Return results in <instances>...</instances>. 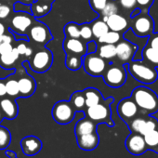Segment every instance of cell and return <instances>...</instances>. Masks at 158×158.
Returning <instances> with one entry per match:
<instances>
[{"label":"cell","instance_id":"d4e9b609","mask_svg":"<svg viewBox=\"0 0 158 158\" xmlns=\"http://www.w3.org/2000/svg\"><path fill=\"white\" fill-rule=\"evenodd\" d=\"M90 27H91L92 35L96 38H100L109 31V27L106 24V23L103 20H100V19L93 21L91 23Z\"/></svg>","mask_w":158,"mask_h":158},{"label":"cell","instance_id":"30bf717a","mask_svg":"<svg viewBox=\"0 0 158 158\" xmlns=\"http://www.w3.org/2000/svg\"><path fill=\"white\" fill-rule=\"evenodd\" d=\"M125 145L128 152L133 155H141L146 151H148L144 137L139 133L131 132L127 136Z\"/></svg>","mask_w":158,"mask_h":158},{"label":"cell","instance_id":"d590c367","mask_svg":"<svg viewBox=\"0 0 158 158\" xmlns=\"http://www.w3.org/2000/svg\"><path fill=\"white\" fill-rule=\"evenodd\" d=\"M93 36L91 27L89 23H84L80 26V37L84 40H89Z\"/></svg>","mask_w":158,"mask_h":158},{"label":"cell","instance_id":"4fadbf2b","mask_svg":"<svg viewBox=\"0 0 158 158\" xmlns=\"http://www.w3.org/2000/svg\"><path fill=\"white\" fill-rule=\"evenodd\" d=\"M21 146L25 155L34 156L41 151L42 141L35 136H27L21 140Z\"/></svg>","mask_w":158,"mask_h":158},{"label":"cell","instance_id":"cb8c5ba5","mask_svg":"<svg viewBox=\"0 0 158 158\" xmlns=\"http://www.w3.org/2000/svg\"><path fill=\"white\" fill-rule=\"evenodd\" d=\"M145 143L148 150H152L155 152L158 151V127L143 135Z\"/></svg>","mask_w":158,"mask_h":158},{"label":"cell","instance_id":"db71d44e","mask_svg":"<svg viewBox=\"0 0 158 158\" xmlns=\"http://www.w3.org/2000/svg\"><path fill=\"white\" fill-rule=\"evenodd\" d=\"M13 158H17V156H16V157H13Z\"/></svg>","mask_w":158,"mask_h":158},{"label":"cell","instance_id":"7bdbcfd3","mask_svg":"<svg viewBox=\"0 0 158 158\" xmlns=\"http://www.w3.org/2000/svg\"><path fill=\"white\" fill-rule=\"evenodd\" d=\"M12 42H13V36L11 35L4 34L2 35H0V45L3 43H12Z\"/></svg>","mask_w":158,"mask_h":158},{"label":"cell","instance_id":"f6af8a7d","mask_svg":"<svg viewBox=\"0 0 158 158\" xmlns=\"http://www.w3.org/2000/svg\"><path fill=\"white\" fill-rule=\"evenodd\" d=\"M97 50V46L96 43L91 41L89 43H88L87 45V53H94Z\"/></svg>","mask_w":158,"mask_h":158},{"label":"cell","instance_id":"ffe728a7","mask_svg":"<svg viewBox=\"0 0 158 158\" xmlns=\"http://www.w3.org/2000/svg\"><path fill=\"white\" fill-rule=\"evenodd\" d=\"M96 127H97V124L95 122H93L92 120H90L89 118L80 119L75 125L74 133H75L76 137L85 135V134H89V133L96 131Z\"/></svg>","mask_w":158,"mask_h":158},{"label":"cell","instance_id":"7dc6e473","mask_svg":"<svg viewBox=\"0 0 158 158\" xmlns=\"http://www.w3.org/2000/svg\"><path fill=\"white\" fill-rule=\"evenodd\" d=\"M140 12H141V10H140L139 9H134V10H133V12L130 14V18H131V19L134 18L135 16H137V15L139 14Z\"/></svg>","mask_w":158,"mask_h":158},{"label":"cell","instance_id":"681fc988","mask_svg":"<svg viewBox=\"0 0 158 158\" xmlns=\"http://www.w3.org/2000/svg\"><path fill=\"white\" fill-rule=\"evenodd\" d=\"M6 154H7L8 156H10V158L16 157V153H15L14 152H12V151H7V152H6Z\"/></svg>","mask_w":158,"mask_h":158},{"label":"cell","instance_id":"8992f818","mask_svg":"<svg viewBox=\"0 0 158 158\" xmlns=\"http://www.w3.org/2000/svg\"><path fill=\"white\" fill-rule=\"evenodd\" d=\"M53 62V55L50 50L42 48L35 52L29 60L30 66L33 71L36 73H44L48 71Z\"/></svg>","mask_w":158,"mask_h":158},{"label":"cell","instance_id":"f546056e","mask_svg":"<svg viewBox=\"0 0 158 158\" xmlns=\"http://www.w3.org/2000/svg\"><path fill=\"white\" fill-rule=\"evenodd\" d=\"M50 10V5L48 4H42L38 1H35L31 7V12L35 17H43L44 15L48 14Z\"/></svg>","mask_w":158,"mask_h":158},{"label":"cell","instance_id":"277c9868","mask_svg":"<svg viewBox=\"0 0 158 158\" xmlns=\"http://www.w3.org/2000/svg\"><path fill=\"white\" fill-rule=\"evenodd\" d=\"M131 30L136 36L145 37L153 33L154 23L148 12H140L134 18H132Z\"/></svg>","mask_w":158,"mask_h":158},{"label":"cell","instance_id":"1f68e13d","mask_svg":"<svg viewBox=\"0 0 158 158\" xmlns=\"http://www.w3.org/2000/svg\"><path fill=\"white\" fill-rule=\"evenodd\" d=\"M64 32L69 38H79L80 37V26L74 23H70L65 25Z\"/></svg>","mask_w":158,"mask_h":158},{"label":"cell","instance_id":"484cf974","mask_svg":"<svg viewBox=\"0 0 158 158\" xmlns=\"http://www.w3.org/2000/svg\"><path fill=\"white\" fill-rule=\"evenodd\" d=\"M98 55L103 60H112L116 57V49L115 45L111 44H102V46L97 48Z\"/></svg>","mask_w":158,"mask_h":158},{"label":"cell","instance_id":"f907efd6","mask_svg":"<svg viewBox=\"0 0 158 158\" xmlns=\"http://www.w3.org/2000/svg\"><path fill=\"white\" fill-rule=\"evenodd\" d=\"M3 117H4V116H3V114H1V112H0V122H1V121H2Z\"/></svg>","mask_w":158,"mask_h":158},{"label":"cell","instance_id":"d6a6232c","mask_svg":"<svg viewBox=\"0 0 158 158\" xmlns=\"http://www.w3.org/2000/svg\"><path fill=\"white\" fill-rule=\"evenodd\" d=\"M6 91L7 94L10 97L16 98L20 95L19 92V86H18V80L16 79H10L6 83Z\"/></svg>","mask_w":158,"mask_h":158},{"label":"cell","instance_id":"8d00e7d4","mask_svg":"<svg viewBox=\"0 0 158 158\" xmlns=\"http://www.w3.org/2000/svg\"><path fill=\"white\" fill-rule=\"evenodd\" d=\"M109 0H89V5L91 9L97 12H101Z\"/></svg>","mask_w":158,"mask_h":158},{"label":"cell","instance_id":"11a10c76","mask_svg":"<svg viewBox=\"0 0 158 158\" xmlns=\"http://www.w3.org/2000/svg\"><path fill=\"white\" fill-rule=\"evenodd\" d=\"M8 1H10V0H8Z\"/></svg>","mask_w":158,"mask_h":158},{"label":"cell","instance_id":"4dcf8cb0","mask_svg":"<svg viewBox=\"0 0 158 158\" xmlns=\"http://www.w3.org/2000/svg\"><path fill=\"white\" fill-rule=\"evenodd\" d=\"M11 142V134L10 130L0 126V150L6 149Z\"/></svg>","mask_w":158,"mask_h":158},{"label":"cell","instance_id":"bcb514c9","mask_svg":"<svg viewBox=\"0 0 158 158\" xmlns=\"http://www.w3.org/2000/svg\"><path fill=\"white\" fill-rule=\"evenodd\" d=\"M7 94L6 91V84L3 82H0V97H4Z\"/></svg>","mask_w":158,"mask_h":158},{"label":"cell","instance_id":"ee69618b","mask_svg":"<svg viewBox=\"0 0 158 158\" xmlns=\"http://www.w3.org/2000/svg\"><path fill=\"white\" fill-rule=\"evenodd\" d=\"M16 48H17V50H18V52H19L20 55H25V53H26V51H27V49H28L29 48L26 46L25 43H20V44L17 46Z\"/></svg>","mask_w":158,"mask_h":158},{"label":"cell","instance_id":"e575fe53","mask_svg":"<svg viewBox=\"0 0 158 158\" xmlns=\"http://www.w3.org/2000/svg\"><path fill=\"white\" fill-rule=\"evenodd\" d=\"M118 12V6L114 1H108V3L105 5L103 10L101 11V14L102 17H108L113 14H115Z\"/></svg>","mask_w":158,"mask_h":158},{"label":"cell","instance_id":"44dd1931","mask_svg":"<svg viewBox=\"0 0 158 158\" xmlns=\"http://www.w3.org/2000/svg\"><path fill=\"white\" fill-rule=\"evenodd\" d=\"M83 93H84L85 103L87 108L94 106L103 101L102 93L96 89H92V88L87 89L83 91Z\"/></svg>","mask_w":158,"mask_h":158},{"label":"cell","instance_id":"f35d334b","mask_svg":"<svg viewBox=\"0 0 158 158\" xmlns=\"http://www.w3.org/2000/svg\"><path fill=\"white\" fill-rule=\"evenodd\" d=\"M147 45L158 51V33H152L151 35H149Z\"/></svg>","mask_w":158,"mask_h":158},{"label":"cell","instance_id":"8fae6325","mask_svg":"<svg viewBox=\"0 0 158 158\" xmlns=\"http://www.w3.org/2000/svg\"><path fill=\"white\" fill-rule=\"evenodd\" d=\"M116 57L124 63H128L133 60V58L138 50V46L128 40H120L116 46Z\"/></svg>","mask_w":158,"mask_h":158},{"label":"cell","instance_id":"7402d4cb","mask_svg":"<svg viewBox=\"0 0 158 158\" xmlns=\"http://www.w3.org/2000/svg\"><path fill=\"white\" fill-rule=\"evenodd\" d=\"M141 56L143 60H146L153 67H158V51L146 45L141 51Z\"/></svg>","mask_w":158,"mask_h":158},{"label":"cell","instance_id":"c3c4849f","mask_svg":"<svg viewBox=\"0 0 158 158\" xmlns=\"http://www.w3.org/2000/svg\"><path fill=\"white\" fill-rule=\"evenodd\" d=\"M6 33V26L4 25V23H0V35H2Z\"/></svg>","mask_w":158,"mask_h":158},{"label":"cell","instance_id":"6da1fadb","mask_svg":"<svg viewBox=\"0 0 158 158\" xmlns=\"http://www.w3.org/2000/svg\"><path fill=\"white\" fill-rule=\"evenodd\" d=\"M131 98L140 114L150 115L158 112V96L149 88L143 86L136 88L131 93Z\"/></svg>","mask_w":158,"mask_h":158},{"label":"cell","instance_id":"f1b7e54d","mask_svg":"<svg viewBox=\"0 0 158 158\" xmlns=\"http://www.w3.org/2000/svg\"><path fill=\"white\" fill-rule=\"evenodd\" d=\"M120 40H121L120 33L111 31V30H109L106 34H104L102 36L98 38L99 43H101V44H111V45H115Z\"/></svg>","mask_w":158,"mask_h":158},{"label":"cell","instance_id":"ab89813d","mask_svg":"<svg viewBox=\"0 0 158 158\" xmlns=\"http://www.w3.org/2000/svg\"><path fill=\"white\" fill-rule=\"evenodd\" d=\"M119 3L123 9L134 10L137 6L136 0H119Z\"/></svg>","mask_w":158,"mask_h":158},{"label":"cell","instance_id":"603a6c76","mask_svg":"<svg viewBox=\"0 0 158 158\" xmlns=\"http://www.w3.org/2000/svg\"><path fill=\"white\" fill-rule=\"evenodd\" d=\"M20 54L17 50L16 48H13V49L6 54L0 55V64H1L2 67H4L5 69H9L10 66H12L16 60L19 59Z\"/></svg>","mask_w":158,"mask_h":158},{"label":"cell","instance_id":"83f0119b","mask_svg":"<svg viewBox=\"0 0 158 158\" xmlns=\"http://www.w3.org/2000/svg\"><path fill=\"white\" fill-rule=\"evenodd\" d=\"M65 64H66V67L72 71H76L78 69H80L82 66L81 56L76 55V54H72V53H67L66 59H65Z\"/></svg>","mask_w":158,"mask_h":158},{"label":"cell","instance_id":"9c48e42d","mask_svg":"<svg viewBox=\"0 0 158 158\" xmlns=\"http://www.w3.org/2000/svg\"><path fill=\"white\" fill-rule=\"evenodd\" d=\"M117 113L120 118L127 124H128L133 118H135L139 114H140L139 109L138 108L137 104L131 97L125 98L119 102L117 105Z\"/></svg>","mask_w":158,"mask_h":158},{"label":"cell","instance_id":"9f6ffc18","mask_svg":"<svg viewBox=\"0 0 158 158\" xmlns=\"http://www.w3.org/2000/svg\"><path fill=\"white\" fill-rule=\"evenodd\" d=\"M157 153H158V151H157Z\"/></svg>","mask_w":158,"mask_h":158},{"label":"cell","instance_id":"7a4b0ae2","mask_svg":"<svg viewBox=\"0 0 158 158\" xmlns=\"http://www.w3.org/2000/svg\"><path fill=\"white\" fill-rule=\"evenodd\" d=\"M126 65L131 75L142 84L150 85L157 80L158 73L152 65L145 64L141 60H131Z\"/></svg>","mask_w":158,"mask_h":158},{"label":"cell","instance_id":"52a82bcc","mask_svg":"<svg viewBox=\"0 0 158 158\" xmlns=\"http://www.w3.org/2000/svg\"><path fill=\"white\" fill-rule=\"evenodd\" d=\"M103 80L111 88H120L127 80V72L123 66L111 65L102 73Z\"/></svg>","mask_w":158,"mask_h":158},{"label":"cell","instance_id":"5bb4252c","mask_svg":"<svg viewBox=\"0 0 158 158\" xmlns=\"http://www.w3.org/2000/svg\"><path fill=\"white\" fill-rule=\"evenodd\" d=\"M11 27L19 34L25 33L29 27L33 24V20L30 17V13L18 12L11 19Z\"/></svg>","mask_w":158,"mask_h":158},{"label":"cell","instance_id":"7c38bea8","mask_svg":"<svg viewBox=\"0 0 158 158\" xmlns=\"http://www.w3.org/2000/svg\"><path fill=\"white\" fill-rule=\"evenodd\" d=\"M29 33H30L31 39L34 42H35L37 44H41V45L47 44L52 38L48 28L41 23H35L31 27Z\"/></svg>","mask_w":158,"mask_h":158},{"label":"cell","instance_id":"60d3db41","mask_svg":"<svg viewBox=\"0 0 158 158\" xmlns=\"http://www.w3.org/2000/svg\"><path fill=\"white\" fill-rule=\"evenodd\" d=\"M10 14V8L6 4H0V20L6 19Z\"/></svg>","mask_w":158,"mask_h":158},{"label":"cell","instance_id":"816d5d0a","mask_svg":"<svg viewBox=\"0 0 158 158\" xmlns=\"http://www.w3.org/2000/svg\"><path fill=\"white\" fill-rule=\"evenodd\" d=\"M23 1L26 4V3H30V2L32 1V0H23Z\"/></svg>","mask_w":158,"mask_h":158},{"label":"cell","instance_id":"e0dca14e","mask_svg":"<svg viewBox=\"0 0 158 158\" xmlns=\"http://www.w3.org/2000/svg\"><path fill=\"white\" fill-rule=\"evenodd\" d=\"M63 48L67 53L82 56L87 53V46L79 38H66Z\"/></svg>","mask_w":158,"mask_h":158},{"label":"cell","instance_id":"3957f363","mask_svg":"<svg viewBox=\"0 0 158 158\" xmlns=\"http://www.w3.org/2000/svg\"><path fill=\"white\" fill-rule=\"evenodd\" d=\"M114 102L113 98H109L104 102H100L94 106L87 108V116L96 124L105 123L109 127H114V122L111 118L110 104Z\"/></svg>","mask_w":158,"mask_h":158},{"label":"cell","instance_id":"836d02e7","mask_svg":"<svg viewBox=\"0 0 158 158\" xmlns=\"http://www.w3.org/2000/svg\"><path fill=\"white\" fill-rule=\"evenodd\" d=\"M157 127H158V120L156 118L152 117V116L148 115L146 117L145 123H144V125L142 127V129H141L139 134L145 135L146 133H148V132H150V131H152V130H153V129H155Z\"/></svg>","mask_w":158,"mask_h":158},{"label":"cell","instance_id":"b9f144b4","mask_svg":"<svg viewBox=\"0 0 158 158\" xmlns=\"http://www.w3.org/2000/svg\"><path fill=\"white\" fill-rule=\"evenodd\" d=\"M13 46L12 43H3L0 45V55H3L6 53L10 52L13 49Z\"/></svg>","mask_w":158,"mask_h":158},{"label":"cell","instance_id":"ba28073f","mask_svg":"<svg viewBox=\"0 0 158 158\" xmlns=\"http://www.w3.org/2000/svg\"><path fill=\"white\" fill-rule=\"evenodd\" d=\"M87 73L91 76H101L106 70V62L98 54L87 53L82 61Z\"/></svg>","mask_w":158,"mask_h":158},{"label":"cell","instance_id":"d6986e66","mask_svg":"<svg viewBox=\"0 0 158 158\" xmlns=\"http://www.w3.org/2000/svg\"><path fill=\"white\" fill-rule=\"evenodd\" d=\"M0 108H1L3 116L10 120L16 118L18 115V105L13 100L10 98H5L1 100Z\"/></svg>","mask_w":158,"mask_h":158},{"label":"cell","instance_id":"2e32d148","mask_svg":"<svg viewBox=\"0 0 158 158\" xmlns=\"http://www.w3.org/2000/svg\"><path fill=\"white\" fill-rule=\"evenodd\" d=\"M102 20L108 25L109 30L118 32V33L124 32L127 28V25H128L127 20L124 16L118 13L113 14L108 17H102Z\"/></svg>","mask_w":158,"mask_h":158},{"label":"cell","instance_id":"f5cc1de1","mask_svg":"<svg viewBox=\"0 0 158 158\" xmlns=\"http://www.w3.org/2000/svg\"><path fill=\"white\" fill-rule=\"evenodd\" d=\"M45 1H53V0H45Z\"/></svg>","mask_w":158,"mask_h":158},{"label":"cell","instance_id":"74e56055","mask_svg":"<svg viewBox=\"0 0 158 158\" xmlns=\"http://www.w3.org/2000/svg\"><path fill=\"white\" fill-rule=\"evenodd\" d=\"M154 0H136L137 6L142 12H148L151 6L153 4Z\"/></svg>","mask_w":158,"mask_h":158},{"label":"cell","instance_id":"4316f807","mask_svg":"<svg viewBox=\"0 0 158 158\" xmlns=\"http://www.w3.org/2000/svg\"><path fill=\"white\" fill-rule=\"evenodd\" d=\"M70 102L73 107L74 111H83L86 107L85 103V97L83 91H76L71 96Z\"/></svg>","mask_w":158,"mask_h":158},{"label":"cell","instance_id":"5b68a950","mask_svg":"<svg viewBox=\"0 0 158 158\" xmlns=\"http://www.w3.org/2000/svg\"><path fill=\"white\" fill-rule=\"evenodd\" d=\"M51 114L56 123L67 125L73 120L75 111L70 102L60 101L53 106Z\"/></svg>","mask_w":158,"mask_h":158},{"label":"cell","instance_id":"9a60e30c","mask_svg":"<svg viewBox=\"0 0 158 158\" xmlns=\"http://www.w3.org/2000/svg\"><path fill=\"white\" fill-rule=\"evenodd\" d=\"M77 144L79 148L85 151H92L96 149L100 143V137L96 131L76 137Z\"/></svg>","mask_w":158,"mask_h":158},{"label":"cell","instance_id":"ac0fdd59","mask_svg":"<svg viewBox=\"0 0 158 158\" xmlns=\"http://www.w3.org/2000/svg\"><path fill=\"white\" fill-rule=\"evenodd\" d=\"M19 92L23 98H28L32 96L35 90V81L34 78L29 75H24L18 80Z\"/></svg>","mask_w":158,"mask_h":158}]
</instances>
